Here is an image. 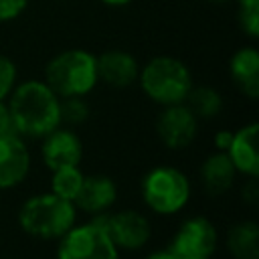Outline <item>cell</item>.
<instances>
[{"instance_id": "8fae6325", "label": "cell", "mask_w": 259, "mask_h": 259, "mask_svg": "<svg viewBox=\"0 0 259 259\" xmlns=\"http://www.w3.org/2000/svg\"><path fill=\"white\" fill-rule=\"evenodd\" d=\"M30 170L28 148L18 134L0 136V190L20 184Z\"/></svg>"}, {"instance_id": "44dd1931", "label": "cell", "mask_w": 259, "mask_h": 259, "mask_svg": "<svg viewBox=\"0 0 259 259\" xmlns=\"http://www.w3.org/2000/svg\"><path fill=\"white\" fill-rule=\"evenodd\" d=\"M239 22L251 38L259 36V0H239Z\"/></svg>"}, {"instance_id": "3957f363", "label": "cell", "mask_w": 259, "mask_h": 259, "mask_svg": "<svg viewBox=\"0 0 259 259\" xmlns=\"http://www.w3.org/2000/svg\"><path fill=\"white\" fill-rule=\"evenodd\" d=\"M45 83L59 97H85L97 85L95 55L83 49L55 55L45 67Z\"/></svg>"}, {"instance_id": "ac0fdd59", "label": "cell", "mask_w": 259, "mask_h": 259, "mask_svg": "<svg viewBox=\"0 0 259 259\" xmlns=\"http://www.w3.org/2000/svg\"><path fill=\"white\" fill-rule=\"evenodd\" d=\"M186 107L200 119H210L214 117L221 109H223V97L214 87L208 85H198V87H190L186 99H184Z\"/></svg>"}, {"instance_id": "7402d4cb", "label": "cell", "mask_w": 259, "mask_h": 259, "mask_svg": "<svg viewBox=\"0 0 259 259\" xmlns=\"http://www.w3.org/2000/svg\"><path fill=\"white\" fill-rule=\"evenodd\" d=\"M14 85H16V65L8 57L0 55V101H4V97L10 95Z\"/></svg>"}, {"instance_id": "4316f807", "label": "cell", "mask_w": 259, "mask_h": 259, "mask_svg": "<svg viewBox=\"0 0 259 259\" xmlns=\"http://www.w3.org/2000/svg\"><path fill=\"white\" fill-rule=\"evenodd\" d=\"M146 259H178V257H176V255H172L168 249H164V251H156V253L148 255Z\"/></svg>"}, {"instance_id": "5b68a950", "label": "cell", "mask_w": 259, "mask_h": 259, "mask_svg": "<svg viewBox=\"0 0 259 259\" xmlns=\"http://www.w3.org/2000/svg\"><path fill=\"white\" fill-rule=\"evenodd\" d=\"M142 198L158 214H174L190 198V182L172 166H156L142 180Z\"/></svg>"}, {"instance_id": "277c9868", "label": "cell", "mask_w": 259, "mask_h": 259, "mask_svg": "<svg viewBox=\"0 0 259 259\" xmlns=\"http://www.w3.org/2000/svg\"><path fill=\"white\" fill-rule=\"evenodd\" d=\"M138 81L142 91L160 105L184 103L192 87L188 67L182 61L168 55L150 59L144 65V69H140Z\"/></svg>"}, {"instance_id": "ffe728a7", "label": "cell", "mask_w": 259, "mask_h": 259, "mask_svg": "<svg viewBox=\"0 0 259 259\" xmlns=\"http://www.w3.org/2000/svg\"><path fill=\"white\" fill-rule=\"evenodd\" d=\"M59 113H61V123L77 125L87 121L89 105L83 97H59Z\"/></svg>"}, {"instance_id": "d6986e66", "label": "cell", "mask_w": 259, "mask_h": 259, "mask_svg": "<svg viewBox=\"0 0 259 259\" xmlns=\"http://www.w3.org/2000/svg\"><path fill=\"white\" fill-rule=\"evenodd\" d=\"M85 174L79 170V166H65L59 170H53V180H51V192H55L61 198L75 200L81 184H83Z\"/></svg>"}, {"instance_id": "8992f818", "label": "cell", "mask_w": 259, "mask_h": 259, "mask_svg": "<svg viewBox=\"0 0 259 259\" xmlns=\"http://www.w3.org/2000/svg\"><path fill=\"white\" fill-rule=\"evenodd\" d=\"M57 259H119V249L109 239L105 227L95 219L71 227L57 247Z\"/></svg>"}, {"instance_id": "5bb4252c", "label": "cell", "mask_w": 259, "mask_h": 259, "mask_svg": "<svg viewBox=\"0 0 259 259\" xmlns=\"http://www.w3.org/2000/svg\"><path fill=\"white\" fill-rule=\"evenodd\" d=\"M257 130L259 125L255 121L243 125L241 130L233 132V140L229 144L227 156L231 158L237 172L245 176H257L259 174V158H257Z\"/></svg>"}, {"instance_id": "2e32d148", "label": "cell", "mask_w": 259, "mask_h": 259, "mask_svg": "<svg viewBox=\"0 0 259 259\" xmlns=\"http://www.w3.org/2000/svg\"><path fill=\"white\" fill-rule=\"evenodd\" d=\"M235 176H237V170H235L231 158L227 156V152H214V154H210L204 160L202 168H200L202 186L212 196L223 194L225 190H229L231 184L235 182Z\"/></svg>"}, {"instance_id": "52a82bcc", "label": "cell", "mask_w": 259, "mask_h": 259, "mask_svg": "<svg viewBox=\"0 0 259 259\" xmlns=\"http://www.w3.org/2000/svg\"><path fill=\"white\" fill-rule=\"evenodd\" d=\"M219 245L214 225L204 217L186 219L174 233L168 251L178 259H210Z\"/></svg>"}, {"instance_id": "83f0119b", "label": "cell", "mask_w": 259, "mask_h": 259, "mask_svg": "<svg viewBox=\"0 0 259 259\" xmlns=\"http://www.w3.org/2000/svg\"><path fill=\"white\" fill-rule=\"evenodd\" d=\"M103 4H109V6H125V4H130L132 0H101Z\"/></svg>"}, {"instance_id": "30bf717a", "label": "cell", "mask_w": 259, "mask_h": 259, "mask_svg": "<svg viewBox=\"0 0 259 259\" xmlns=\"http://www.w3.org/2000/svg\"><path fill=\"white\" fill-rule=\"evenodd\" d=\"M40 154H42V162L51 170H59L65 166H79L83 158V144L75 132L59 125L42 138Z\"/></svg>"}, {"instance_id": "f1b7e54d", "label": "cell", "mask_w": 259, "mask_h": 259, "mask_svg": "<svg viewBox=\"0 0 259 259\" xmlns=\"http://www.w3.org/2000/svg\"><path fill=\"white\" fill-rule=\"evenodd\" d=\"M212 2H223V0H212Z\"/></svg>"}, {"instance_id": "9c48e42d", "label": "cell", "mask_w": 259, "mask_h": 259, "mask_svg": "<svg viewBox=\"0 0 259 259\" xmlns=\"http://www.w3.org/2000/svg\"><path fill=\"white\" fill-rule=\"evenodd\" d=\"M158 138L170 150H182L192 144L198 132V117L186 107V103L164 105L156 119Z\"/></svg>"}, {"instance_id": "7a4b0ae2", "label": "cell", "mask_w": 259, "mask_h": 259, "mask_svg": "<svg viewBox=\"0 0 259 259\" xmlns=\"http://www.w3.org/2000/svg\"><path fill=\"white\" fill-rule=\"evenodd\" d=\"M75 217L77 208L71 200L55 192H45L22 202L18 225L34 239H61L75 225Z\"/></svg>"}, {"instance_id": "6da1fadb", "label": "cell", "mask_w": 259, "mask_h": 259, "mask_svg": "<svg viewBox=\"0 0 259 259\" xmlns=\"http://www.w3.org/2000/svg\"><path fill=\"white\" fill-rule=\"evenodd\" d=\"M6 105L18 136L45 138L61 125L59 95L45 81H24L14 85Z\"/></svg>"}, {"instance_id": "ba28073f", "label": "cell", "mask_w": 259, "mask_h": 259, "mask_svg": "<svg viewBox=\"0 0 259 259\" xmlns=\"http://www.w3.org/2000/svg\"><path fill=\"white\" fill-rule=\"evenodd\" d=\"M93 219L105 227L109 239L117 249L136 251L150 241V235H152L150 221L138 210H119L113 214L99 212V214H93Z\"/></svg>"}, {"instance_id": "4fadbf2b", "label": "cell", "mask_w": 259, "mask_h": 259, "mask_svg": "<svg viewBox=\"0 0 259 259\" xmlns=\"http://www.w3.org/2000/svg\"><path fill=\"white\" fill-rule=\"evenodd\" d=\"M117 198L115 182L105 174H91L83 178V184L73 200L75 208H81L87 214L105 212Z\"/></svg>"}, {"instance_id": "cb8c5ba5", "label": "cell", "mask_w": 259, "mask_h": 259, "mask_svg": "<svg viewBox=\"0 0 259 259\" xmlns=\"http://www.w3.org/2000/svg\"><path fill=\"white\" fill-rule=\"evenodd\" d=\"M10 134H16V130H14L8 105L4 101H0V136H10Z\"/></svg>"}, {"instance_id": "9a60e30c", "label": "cell", "mask_w": 259, "mask_h": 259, "mask_svg": "<svg viewBox=\"0 0 259 259\" xmlns=\"http://www.w3.org/2000/svg\"><path fill=\"white\" fill-rule=\"evenodd\" d=\"M235 85L251 99L259 97V53L255 47L239 49L229 63Z\"/></svg>"}, {"instance_id": "603a6c76", "label": "cell", "mask_w": 259, "mask_h": 259, "mask_svg": "<svg viewBox=\"0 0 259 259\" xmlns=\"http://www.w3.org/2000/svg\"><path fill=\"white\" fill-rule=\"evenodd\" d=\"M28 6V0H0V22L14 20Z\"/></svg>"}, {"instance_id": "484cf974", "label": "cell", "mask_w": 259, "mask_h": 259, "mask_svg": "<svg viewBox=\"0 0 259 259\" xmlns=\"http://www.w3.org/2000/svg\"><path fill=\"white\" fill-rule=\"evenodd\" d=\"M231 140H233V132H229V130H221V132H217V134H214V146H217V152H227Z\"/></svg>"}, {"instance_id": "7c38bea8", "label": "cell", "mask_w": 259, "mask_h": 259, "mask_svg": "<svg viewBox=\"0 0 259 259\" xmlns=\"http://www.w3.org/2000/svg\"><path fill=\"white\" fill-rule=\"evenodd\" d=\"M95 65H97V81H103L109 87L123 89L138 81V73H140L138 61L134 55L125 51L119 49L105 51L99 57H95Z\"/></svg>"}, {"instance_id": "e0dca14e", "label": "cell", "mask_w": 259, "mask_h": 259, "mask_svg": "<svg viewBox=\"0 0 259 259\" xmlns=\"http://www.w3.org/2000/svg\"><path fill=\"white\" fill-rule=\"evenodd\" d=\"M227 247L235 259H259V227L255 221H239L227 233Z\"/></svg>"}, {"instance_id": "d4e9b609", "label": "cell", "mask_w": 259, "mask_h": 259, "mask_svg": "<svg viewBox=\"0 0 259 259\" xmlns=\"http://www.w3.org/2000/svg\"><path fill=\"white\" fill-rule=\"evenodd\" d=\"M255 178H257V176H249V180L243 184V190H241L243 198H245L247 202H251V204H255L257 198H259V188H257V180H255Z\"/></svg>"}]
</instances>
